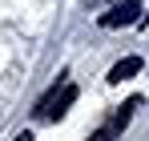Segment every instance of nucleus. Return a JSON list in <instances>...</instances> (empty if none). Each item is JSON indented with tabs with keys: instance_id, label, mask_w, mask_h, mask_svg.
<instances>
[{
	"instance_id": "nucleus-3",
	"label": "nucleus",
	"mask_w": 149,
	"mask_h": 141,
	"mask_svg": "<svg viewBox=\"0 0 149 141\" xmlns=\"http://www.w3.org/2000/svg\"><path fill=\"white\" fill-rule=\"evenodd\" d=\"M133 73H141V57H125V61H117V65L109 69V81L121 85L125 77H133Z\"/></svg>"
},
{
	"instance_id": "nucleus-4",
	"label": "nucleus",
	"mask_w": 149,
	"mask_h": 141,
	"mask_svg": "<svg viewBox=\"0 0 149 141\" xmlns=\"http://www.w3.org/2000/svg\"><path fill=\"white\" fill-rule=\"evenodd\" d=\"M12 141H32V129H24V133H16Z\"/></svg>"
},
{
	"instance_id": "nucleus-2",
	"label": "nucleus",
	"mask_w": 149,
	"mask_h": 141,
	"mask_svg": "<svg viewBox=\"0 0 149 141\" xmlns=\"http://www.w3.org/2000/svg\"><path fill=\"white\" fill-rule=\"evenodd\" d=\"M137 12H141V0H121V4H113V8L101 16V28H121V24H133V20H137Z\"/></svg>"
},
{
	"instance_id": "nucleus-1",
	"label": "nucleus",
	"mask_w": 149,
	"mask_h": 141,
	"mask_svg": "<svg viewBox=\"0 0 149 141\" xmlns=\"http://www.w3.org/2000/svg\"><path fill=\"white\" fill-rule=\"evenodd\" d=\"M73 101H77V85H65V89H61V81H56V85H52L49 93L40 97L36 113H40L45 121H56L61 113H65V109H69V105H73Z\"/></svg>"
}]
</instances>
